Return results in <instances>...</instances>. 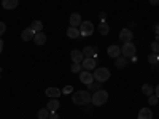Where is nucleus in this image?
<instances>
[{"label":"nucleus","instance_id":"obj_1","mask_svg":"<svg viewBox=\"0 0 159 119\" xmlns=\"http://www.w3.org/2000/svg\"><path fill=\"white\" fill-rule=\"evenodd\" d=\"M91 99H92V95L89 94L88 90H76V92H73V97H72L73 103L75 105H80V107L91 103Z\"/></svg>","mask_w":159,"mask_h":119},{"label":"nucleus","instance_id":"obj_2","mask_svg":"<svg viewBox=\"0 0 159 119\" xmlns=\"http://www.w3.org/2000/svg\"><path fill=\"white\" fill-rule=\"evenodd\" d=\"M107 100H108V92L103 90V89L96 90L94 94H92V99H91L92 105H96V107H100V105H103Z\"/></svg>","mask_w":159,"mask_h":119},{"label":"nucleus","instance_id":"obj_3","mask_svg":"<svg viewBox=\"0 0 159 119\" xmlns=\"http://www.w3.org/2000/svg\"><path fill=\"white\" fill-rule=\"evenodd\" d=\"M94 81H99V83H105L107 79H110V70L105 68V67H100V68H96L94 70Z\"/></svg>","mask_w":159,"mask_h":119},{"label":"nucleus","instance_id":"obj_4","mask_svg":"<svg viewBox=\"0 0 159 119\" xmlns=\"http://www.w3.org/2000/svg\"><path fill=\"white\" fill-rule=\"evenodd\" d=\"M94 33V24L91 21H83L81 25H80V35L81 37H91Z\"/></svg>","mask_w":159,"mask_h":119},{"label":"nucleus","instance_id":"obj_5","mask_svg":"<svg viewBox=\"0 0 159 119\" xmlns=\"http://www.w3.org/2000/svg\"><path fill=\"white\" fill-rule=\"evenodd\" d=\"M135 45L132 43V42H127V43H124L123 46H121V56H124L126 59L127 57H134L135 56Z\"/></svg>","mask_w":159,"mask_h":119},{"label":"nucleus","instance_id":"obj_6","mask_svg":"<svg viewBox=\"0 0 159 119\" xmlns=\"http://www.w3.org/2000/svg\"><path fill=\"white\" fill-rule=\"evenodd\" d=\"M80 81H81L83 84H86V86H91L92 83H94V75H92L91 72H88V70H81L80 72Z\"/></svg>","mask_w":159,"mask_h":119},{"label":"nucleus","instance_id":"obj_7","mask_svg":"<svg viewBox=\"0 0 159 119\" xmlns=\"http://www.w3.org/2000/svg\"><path fill=\"white\" fill-rule=\"evenodd\" d=\"M96 65H97V60H96L94 57H84V60L81 62L83 70H88V72L96 70Z\"/></svg>","mask_w":159,"mask_h":119},{"label":"nucleus","instance_id":"obj_8","mask_svg":"<svg viewBox=\"0 0 159 119\" xmlns=\"http://www.w3.org/2000/svg\"><path fill=\"white\" fill-rule=\"evenodd\" d=\"M107 54H108L110 57H113V59L119 57V56H121V46H118V45H110L108 49H107Z\"/></svg>","mask_w":159,"mask_h":119},{"label":"nucleus","instance_id":"obj_9","mask_svg":"<svg viewBox=\"0 0 159 119\" xmlns=\"http://www.w3.org/2000/svg\"><path fill=\"white\" fill-rule=\"evenodd\" d=\"M35 30H32V27H27V29H24L21 32V38H22V42H30V40H34L35 37Z\"/></svg>","mask_w":159,"mask_h":119},{"label":"nucleus","instance_id":"obj_10","mask_svg":"<svg viewBox=\"0 0 159 119\" xmlns=\"http://www.w3.org/2000/svg\"><path fill=\"white\" fill-rule=\"evenodd\" d=\"M70 57L73 60V64H81L84 60V56H83V51H80V49H73L70 52Z\"/></svg>","mask_w":159,"mask_h":119},{"label":"nucleus","instance_id":"obj_11","mask_svg":"<svg viewBox=\"0 0 159 119\" xmlns=\"http://www.w3.org/2000/svg\"><path fill=\"white\" fill-rule=\"evenodd\" d=\"M69 22H70V27H80L81 22H83L81 21V16H80V13H72Z\"/></svg>","mask_w":159,"mask_h":119},{"label":"nucleus","instance_id":"obj_12","mask_svg":"<svg viewBox=\"0 0 159 119\" xmlns=\"http://www.w3.org/2000/svg\"><path fill=\"white\" fill-rule=\"evenodd\" d=\"M59 107H61V103H59L57 99H51V100L48 102V105H46V108H48L49 113H56V111L59 110Z\"/></svg>","mask_w":159,"mask_h":119},{"label":"nucleus","instance_id":"obj_13","mask_svg":"<svg viewBox=\"0 0 159 119\" xmlns=\"http://www.w3.org/2000/svg\"><path fill=\"white\" fill-rule=\"evenodd\" d=\"M19 5V0H2V8L5 10H16Z\"/></svg>","mask_w":159,"mask_h":119},{"label":"nucleus","instance_id":"obj_14","mask_svg":"<svg viewBox=\"0 0 159 119\" xmlns=\"http://www.w3.org/2000/svg\"><path fill=\"white\" fill-rule=\"evenodd\" d=\"M61 94H62V90L57 89V87H48V89H46V95L51 97V99H59Z\"/></svg>","mask_w":159,"mask_h":119},{"label":"nucleus","instance_id":"obj_15","mask_svg":"<svg viewBox=\"0 0 159 119\" xmlns=\"http://www.w3.org/2000/svg\"><path fill=\"white\" fill-rule=\"evenodd\" d=\"M119 38H121L124 43L132 42V32H130V29H123L121 32H119Z\"/></svg>","mask_w":159,"mask_h":119},{"label":"nucleus","instance_id":"obj_16","mask_svg":"<svg viewBox=\"0 0 159 119\" xmlns=\"http://www.w3.org/2000/svg\"><path fill=\"white\" fill-rule=\"evenodd\" d=\"M34 42H35V45H38V46L45 45V43H46V35H45L43 32H37L35 37H34Z\"/></svg>","mask_w":159,"mask_h":119},{"label":"nucleus","instance_id":"obj_17","mask_svg":"<svg viewBox=\"0 0 159 119\" xmlns=\"http://www.w3.org/2000/svg\"><path fill=\"white\" fill-rule=\"evenodd\" d=\"M139 119H153V111L150 108H142L139 111Z\"/></svg>","mask_w":159,"mask_h":119},{"label":"nucleus","instance_id":"obj_18","mask_svg":"<svg viewBox=\"0 0 159 119\" xmlns=\"http://www.w3.org/2000/svg\"><path fill=\"white\" fill-rule=\"evenodd\" d=\"M108 32H110V25L105 21H100L99 22V33L100 35H108Z\"/></svg>","mask_w":159,"mask_h":119},{"label":"nucleus","instance_id":"obj_19","mask_svg":"<svg viewBox=\"0 0 159 119\" xmlns=\"http://www.w3.org/2000/svg\"><path fill=\"white\" fill-rule=\"evenodd\" d=\"M67 37L72 38V40L78 38V37H80V29H78V27H69V29H67Z\"/></svg>","mask_w":159,"mask_h":119},{"label":"nucleus","instance_id":"obj_20","mask_svg":"<svg viewBox=\"0 0 159 119\" xmlns=\"http://www.w3.org/2000/svg\"><path fill=\"white\" fill-rule=\"evenodd\" d=\"M115 65H116V68H124L126 65H127V59L124 56H119V57H116Z\"/></svg>","mask_w":159,"mask_h":119},{"label":"nucleus","instance_id":"obj_21","mask_svg":"<svg viewBox=\"0 0 159 119\" xmlns=\"http://www.w3.org/2000/svg\"><path fill=\"white\" fill-rule=\"evenodd\" d=\"M94 54H96V49L92 48V46H86L83 49V56L84 57H94Z\"/></svg>","mask_w":159,"mask_h":119},{"label":"nucleus","instance_id":"obj_22","mask_svg":"<svg viewBox=\"0 0 159 119\" xmlns=\"http://www.w3.org/2000/svg\"><path fill=\"white\" fill-rule=\"evenodd\" d=\"M142 92H143L145 95H148V97H150L153 92H154V87H153L151 84H143V86H142Z\"/></svg>","mask_w":159,"mask_h":119},{"label":"nucleus","instance_id":"obj_23","mask_svg":"<svg viewBox=\"0 0 159 119\" xmlns=\"http://www.w3.org/2000/svg\"><path fill=\"white\" fill-rule=\"evenodd\" d=\"M30 27H32V30H35V32H43V22H42V21H34Z\"/></svg>","mask_w":159,"mask_h":119},{"label":"nucleus","instance_id":"obj_24","mask_svg":"<svg viewBox=\"0 0 159 119\" xmlns=\"http://www.w3.org/2000/svg\"><path fill=\"white\" fill-rule=\"evenodd\" d=\"M37 117H38V119H48V117H49V111H48V108H42V110H38Z\"/></svg>","mask_w":159,"mask_h":119},{"label":"nucleus","instance_id":"obj_25","mask_svg":"<svg viewBox=\"0 0 159 119\" xmlns=\"http://www.w3.org/2000/svg\"><path fill=\"white\" fill-rule=\"evenodd\" d=\"M148 62H150L151 65L157 64V62H159V56L156 54V52H153V54H150V56H148Z\"/></svg>","mask_w":159,"mask_h":119},{"label":"nucleus","instance_id":"obj_26","mask_svg":"<svg viewBox=\"0 0 159 119\" xmlns=\"http://www.w3.org/2000/svg\"><path fill=\"white\" fill-rule=\"evenodd\" d=\"M70 70L73 72V73H80L83 70V67H81V64H72V67H70Z\"/></svg>","mask_w":159,"mask_h":119},{"label":"nucleus","instance_id":"obj_27","mask_svg":"<svg viewBox=\"0 0 159 119\" xmlns=\"http://www.w3.org/2000/svg\"><path fill=\"white\" fill-rule=\"evenodd\" d=\"M88 87H89L91 90H94V92H96V90L102 89V83H99V81H94V83H92L91 86H88Z\"/></svg>","mask_w":159,"mask_h":119},{"label":"nucleus","instance_id":"obj_28","mask_svg":"<svg viewBox=\"0 0 159 119\" xmlns=\"http://www.w3.org/2000/svg\"><path fill=\"white\" fill-rule=\"evenodd\" d=\"M62 90V94H72V92H73V87L72 86H65L64 89H61Z\"/></svg>","mask_w":159,"mask_h":119},{"label":"nucleus","instance_id":"obj_29","mask_svg":"<svg viewBox=\"0 0 159 119\" xmlns=\"http://www.w3.org/2000/svg\"><path fill=\"white\" fill-rule=\"evenodd\" d=\"M148 103H150V105H156V103H157V97H156L154 94H151L150 99H148Z\"/></svg>","mask_w":159,"mask_h":119},{"label":"nucleus","instance_id":"obj_30","mask_svg":"<svg viewBox=\"0 0 159 119\" xmlns=\"http://www.w3.org/2000/svg\"><path fill=\"white\" fill-rule=\"evenodd\" d=\"M151 49H153V52H156V54H157V52H159V43L157 42H153L151 43Z\"/></svg>","mask_w":159,"mask_h":119},{"label":"nucleus","instance_id":"obj_31","mask_svg":"<svg viewBox=\"0 0 159 119\" xmlns=\"http://www.w3.org/2000/svg\"><path fill=\"white\" fill-rule=\"evenodd\" d=\"M5 32H7V24L0 21V35H3Z\"/></svg>","mask_w":159,"mask_h":119},{"label":"nucleus","instance_id":"obj_32","mask_svg":"<svg viewBox=\"0 0 159 119\" xmlns=\"http://www.w3.org/2000/svg\"><path fill=\"white\" fill-rule=\"evenodd\" d=\"M48 119H61V117H59L57 113H49V117Z\"/></svg>","mask_w":159,"mask_h":119},{"label":"nucleus","instance_id":"obj_33","mask_svg":"<svg viewBox=\"0 0 159 119\" xmlns=\"http://www.w3.org/2000/svg\"><path fill=\"white\" fill-rule=\"evenodd\" d=\"M2 51H3V40L0 38V54H2Z\"/></svg>","mask_w":159,"mask_h":119},{"label":"nucleus","instance_id":"obj_34","mask_svg":"<svg viewBox=\"0 0 159 119\" xmlns=\"http://www.w3.org/2000/svg\"><path fill=\"white\" fill-rule=\"evenodd\" d=\"M99 16H100V19H102V21H105V18H107V15H105V13H103V11L100 13V15H99Z\"/></svg>","mask_w":159,"mask_h":119},{"label":"nucleus","instance_id":"obj_35","mask_svg":"<svg viewBox=\"0 0 159 119\" xmlns=\"http://www.w3.org/2000/svg\"><path fill=\"white\" fill-rule=\"evenodd\" d=\"M154 92H156V97H159V84L156 86V89H154Z\"/></svg>","mask_w":159,"mask_h":119},{"label":"nucleus","instance_id":"obj_36","mask_svg":"<svg viewBox=\"0 0 159 119\" xmlns=\"http://www.w3.org/2000/svg\"><path fill=\"white\" fill-rule=\"evenodd\" d=\"M150 5H157V0H148Z\"/></svg>","mask_w":159,"mask_h":119},{"label":"nucleus","instance_id":"obj_37","mask_svg":"<svg viewBox=\"0 0 159 119\" xmlns=\"http://www.w3.org/2000/svg\"><path fill=\"white\" fill-rule=\"evenodd\" d=\"M154 32H156V35H159V24H157L156 27H154Z\"/></svg>","mask_w":159,"mask_h":119},{"label":"nucleus","instance_id":"obj_38","mask_svg":"<svg viewBox=\"0 0 159 119\" xmlns=\"http://www.w3.org/2000/svg\"><path fill=\"white\" fill-rule=\"evenodd\" d=\"M157 3H159V0H157Z\"/></svg>","mask_w":159,"mask_h":119}]
</instances>
